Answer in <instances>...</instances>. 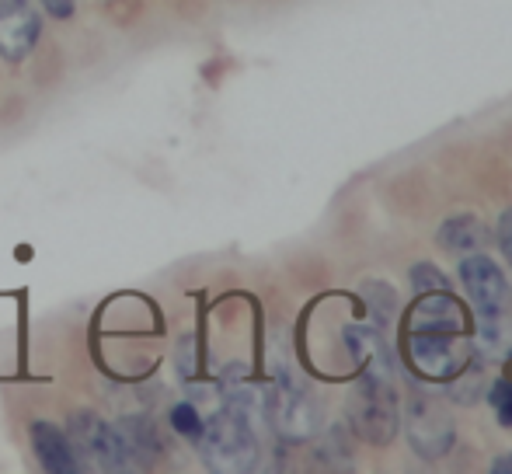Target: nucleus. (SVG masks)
Returning <instances> with one entry per match:
<instances>
[{"mask_svg": "<svg viewBox=\"0 0 512 474\" xmlns=\"http://www.w3.org/2000/svg\"><path fill=\"white\" fill-rule=\"evenodd\" d=\"M196 443L203 447V457L213 471H251L258 464L255 422H248L234 408H220Z\"/></svg>", "mask_w": 512, "mask_h": 474, "instance_id": "nucleus-1", "label": "nucleus"}, {"mask_svg": "<svg viewBox=\"0 0 512 474\" xmlns=\"http://www.w3.org/2000/svg\"><path fill=\"white\" fill-rule=\"evenodd\" d=\"M349 422L366 443H391L398 433V401L391 380L363 373L349 394Z\"/></svg>", "mask_w": 512, "mask_h": 474, "instance_id": "nucleus-2", "label": "nucleus"}, {"mask_svg": "<svg viewBox=\"0 0 512 474\" xmlns=\"http://www.w3.org/2000/svg\"><path fill=\"white\" fill-rule=\"evenodd\" d=\"M265 422H272L283 440L307 443L321 429V405L300 384H276L265 394Z\"/></svg>", "mask_w": 512, "mask_h": 474, "instance_id": "nucleus-3", "label": "nucleus"}, {"mask_svg": "<svg viewBox=\"0 0 512 474\" xmlns=\"http://www.w3.org/2000/svg\"><path fill=\"white\" fill-rule=\"evenodd\" d=\"M70 440H74L77 454H91L105 471H133L136 468V450L122 436V429L108 426L95 412H74L70 415Z\"/></svg>", "mask_w": 512, "mask_h": 474, "instance_id": "nucleus-4", "label": "nucleus"}, {"mask_svg": "<svg viewBox=\"0 0 512 474\" xmlns=\"http://www.w3.org/2000/svg\"><path fill=\"white\" fill-rule=\"evenodd\" d=\"M408 359L422 377L429 380H457L464 373L471 346L450 332H411Z\"/></svg>", "mask_w": 512, "mask_h": 474, "instance_id": "nucleus-5", "label": "nucleus"}, {"mask_svg": "<svg viewBox=\"0 0 512 474\" xmlns=\"http://www.w3.org/2000/svg\"><path fill=\"white\" fill-rule=\"evenodd\" d=\"M408 443L422 461L446 457V450L453 447V419L446 415V408L415 394L408 401Z\"/></svg>", "mask_w": 512, "mask_h": 474, "instance_id": "nucleus-6", "label": "nucleus"}, {"mask_svg": "<svg viewBox=\"0 0 512 474\" xmlns=\"http://www.w3.org/2000/svg\"><path fill=\"white\" fill-rule=\"evenodd\" d=\"M460 283H464L471 304L478 307V314H495L506 311L509 304V283L502 276V269L485 255H464L460 262Z\"/></svg>", "mask_w": 512, "mask_h": 474, "instance_id": "nucleus-7", "label": "nucleus"}, {"mask_svg": "<svg viewBox=\"0 0 512 474\" xmlns=\"http://www.w3.org/2000/svg\"><path fill=\"white\" fill-rule=\"evenodd\" d=\"M42 35V18L28 4L0 7V60L21 63Z\"/></svg>", "mask_w": 512, "mask_h": 474, "instance_id": "nucleus-8", "label": "nucleus"}, {"mask_svg": "<svg viewBox=\"0 0 512 474\" xmlns=\"http://www.w3.org/2000/svg\"><path fill=\"white\" fill-rule=\"evenodd\" d=\"M467 328V314L450 293H418L411 307V332H450L460 335Z\"/></svg>", "mask_w": 512, "mask_h": 474, "instance_id": "nucleus-9", "label": "nucleus"}, {"mask_svg": "<svg viewBox=\"0 0 512 474\" xmlns=\"http://www.w3.org/2000/svg\"><path fill=\"white\" fill-rule=\"evenodd\" d=\"M32 450L39 464L53 474H77L81 471V454H77L74 440L53 422H35L32 426Z\"/></svg>", "mask_w": 512, "mask_h": 474, "instance_id": "nucleus-10", "label": "nucleus"}, {"mask_svg": "<svg viewBox=\"0 0 512 474\" xmlns=\"http://www.w3.org/2000/svg\"><path fill=\"white\" fill-rule=\"evenodd\" d=\"M345 346H349L352 359L363 366L366 377H380V380L394 377V356H391V349H387V342L380 339V332L352 325V328H345Z\"/></svg>", "mask_w": 512, "mask_h": 474, "instance_id": "nucleus-11", "label": "nucleus"}, {"mask_svg": "<svg viewBox=\"0 0 512 474\" xmlns=\"http://www.w3.org/2000/svg\"><path fill=\"white\" fill-rule=\"evenodd\" d=\"M471 353H478L481 359L512 356V318H506V311L481 314L478 328H474V335H471Z\"/></svg>", "mask_w": 512, "mask_h": 474, "instance_id": "nucleus-12", "label": "nucleus"}, {"mask_svg": "<svg viewBox=\"0 0 512 474\" xmlns=\"http://www.w3.org/2000/svg\"><path fill=\"white\" fill-rule=\"evenodd\" d=\"M436 241L450 255H471V251H478L488 241V227L478 217H453L439 227Z\"/></svg>", "mask_w": 512, "mask_h": 474, "instance_id": "nucleus-13", "label": "nucleus"}, {"mask_svg": "<svg viewBox=\"0 0 512 474\" xmlns=\"http://www.w3.org/2000/svg\"><path fill=\"white\" fill-rule=\"evenodd\" d=\"M122 436H126L129 447L136 450V457L161 454V436H157V429H154V422H150V419H140V415L126 419V422H122Z\"/></svg>", "mask_w": 512, "mask_h": 474, "instance_id": "nucleus-14", "label": "nucleus"}, {"mask_svg": "<svg viewBox=\"0 0 512 474\" xmlns=\"http://www.w3.org/2000/svg\"><path fill=\"white\" fill-rule=\"evenodd\" d=\"M168 422L178 436H185V440H192V443H196L206 429V419L199 415V408L192 405V401H178V405L168 412Z\"/></svg>", "mask_w": 512, "mask_h": 474, "instance_id": "nucleus-15", "label": "nucleus"}, {"mask_svg": "<svg viewBox=\"0 0 512 474\" xmlns=\"http://www.w3.org/2000/svg\"><path fill=\"white\" fill-rule=\"evenodd\" d=\"M363 297H366V304H370L373 321H380V325H387V321L394 318V311H398V297H394V290L387 283H366Z\"/></svg>", "mask_w": 512, "mask_h": 474, "instance_id": "nucleus-16", "label": "nucleus"}, {"mask_svg": "<svg viewBox=\"0 0 512 474\" xmlns=\"http://www.w3.org/2000/svg\"><path fill=\"white\" fill-rule=\"evenodd\" d=\"M411 286H415V293H450V279L436 265H425V262H418L411 269Z\"/></svg>", "mask_w": 512, "mask_h": 474, "instance_id": "nucleus-17", "label": "nucleus"}, {"mask_svg": "<svg viewBox=\"0 0 512 474\" xmlns=\"http://www.w3.org/2000/svg\"><path fill=\"white\" fill-rule=\"evenodd\" d=\"M488 398H492V408L499 412L502 426H512V380H495Z\"/></svg>", "mask_w": 512, "mask_h": 474, "instance_id": "nucleus-18", "label": "nucleus"}, {"mask_svg": "<svg viewBox=\"0 0 512 474\" xmlns=\"http://www.w3.org/2000/svg\"><path fill=\"white\" fill-rule=\"evenodd\" d=\"M495 237H499V248H502V255H506V262L512 265V210L502 213L499 227H495Z\"/></svg>", "mask_w": 512, "mask_h": 474, "instance_id": "nucleus-19", "label": "nucleus"}, {"mask_svg": "<svg viewBox=\"0 0 512 474\" xmlns=\"http://www.w3.org/2000/svg\"><path fill=\"white\" fill-rule=\"evenodd\" d=\"M42 7H46V14H53V18L67 21V18H74L77 0H42Z\"/></svg>", "mask_w": 512, "mask_h": 474, "instance_id": "nucleus-20", "label": "nucleus"}, {"mask_svg": "<svg viewBox=\"0 0 512 474\" xmlns=\"http://www.w3.org/2000/svg\"><path fill=\"white\" fill-rule=\"evenodd\" d=\"M495 471H499V474L502 471H512V454H502L499 461H495Z\"/></svg>", "mask_w": 512, "mask_h": 474, "instance_id": "nucleus-21", "label": "nucleus"}, {"mask_svg": "<svg viewBox=\"0 0 512 474\" xmlns=\"http://www.w3.org/2000/svg\"><path fill=\"white\" fill-rule=\"evenodd\" d=\"M14 4H28V0H0V7H14Z\"/></svg>", "mask_w": 512, "mask_h": 474, "instance_id": "nucleus-22", "label": "nucleus"}]
</instances>
